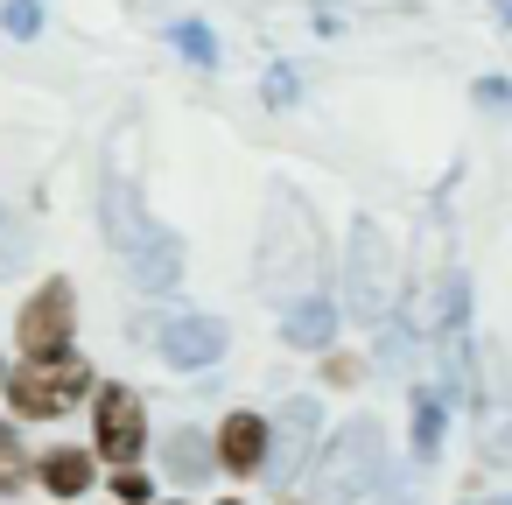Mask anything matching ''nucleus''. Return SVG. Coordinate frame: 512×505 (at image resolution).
Listing matches in <instances>:
<instances>
[{
  "label": "nucleus",
  "mask_w": 512,
  "mask_h": 505,
  "mask_svg": "<svg viewBox=\"0 0 512 505\" xmlns=\"http://www.w3.org/2000/svg\"><path fill=\"white\" fill-rule=\"evenodd\" d=\"M92 393V365L78 351H50V358H22L8 379V407L15 421H57Z\"/></svg>",
  "instance_id": "20e7f679"
},
{
  "label": "nucleus",
  "mask_w": 512,
  "mask_h": 505,
  "mask_svg": "<svg viewBox=\"0 0 512 505\" xmlns=\"http://www.w3.org/2000/svg\"><path fill=\"white\" fill-rule=\"evenodd\" d=\"M162 463H169V477H176V484H197V477H211V470H218V449H211V435H204V428H176V435L162 442Z\"/></svg>",
  "instance_id": "4468645a"
},
{
  "label": "nucleus",
  "mask_w": 512,
  "mask_h": 505,
  "mask_svg": "<svg viewBox=\"0 0 512 505\" xmlns=\"http://www.w3.org/2000/svg\"><path fill=\"white\" fill-rule=\"evenodd\" d=\"M43 484L57 491V498H85L92 484H99V456H85V449H43Z\"/></svg>",
  "instance_id": "2eb2a0df"
},
{
  "label": "nucleus",
  "mask_w": 512,
  "mask_h": 505,
  "mask_svg": "<svg viewBox=\"0 0 512 505\" xmlns=\"http://www.w3.org/2000/svg\"><path fill=\"white\" fill-rule=\"evenodd\" d=\"M484 505H512V498H484Z\"/></svg>",
  "instance_id": "c85d7f7f"
},
{
  "label": "nucleus",
  "mask_w": 512,
  "mask_h": 505,
  "mask_svg": "<svg viewBox=\"0 0 512 505\" xmlns=\"http://www.w3.org/2000/svg\"><path fill=\"white\" fill-rule=\"evenodd\" d=\"M274 428H281V449H267V463H274V456H288V463L302 470V463L316 456V400H302V393H295V400L281 407V421H274Z\"/></svg>",
  "instance_id": "dca6fc26"
},
{
  "label": "nucleus",
  "mask_w": 512,
  "mask_h": 505,
  "mask_svg": "<svg viewBox=\"0 0 512 505\" xmlns=\"http://www.w3.org/2000/svg\"><path fill=\"white\" fill-rule=\"evenodd\" d=\"M0 232H8V211H0ZM8 260H15V253H8V239H0V267H8Z\"/></svg>",
  "instance_id": "a878e982"
},
{
  "label": "nucleus",
  "mask_w": 512,
  "mask_h": 505,
  "mask_svg": "<svg viewBox=\"0 0 512 505\" xmlns=\"http://www.w3.org/2000/svg\"><path fill=\"white\" fill-rule=\"evenodd\" d=\"M162 505H183V498H162Z\"/></svg>",
  "instance_id": "c756f323"
},
{
  "label": "nucleus",
  "mask_w": 512,
  "mask_h": 505,
  "mask_svg": "<svg viewBox=\"0 0 512 505\" xmlns=\"http://www.w3.org/2000/svg\"><path fill=\"white\" fill-rule=\"evenodd\" d=\"M288 505H295V498H288Z\"/></svg>",
  "instance_id": "2f4dec72"
},
{
  "label": "nucleus",
  "mask_w": 512,
  "mask_h": 505,
  "mask_svg": "<svg viewBox=\"0 0 512 505\" xmlns=\"http://www.w3.org/2000/svg\"><path fill=\"white\" fill-rule=\"evenodd\" d=\"M253 281L267 302H302L323 288V232H316V211L295 183H274L267 190V211H260V253H253Z\"/></svg>",
  "instance_id": "f257e3e1"
},
{
  "label": "nucleus",
  "mask_w": 512,
  "mask_h": 505,
  "mask_svg": "<svg viewBox=\"0 0 512 505\" xmlns=\"http://www.w3.org/2000/svg\"><path fill=\"white\" fill-rule=\"evenodd\" d=\"M477 449H484V463H512V393L498 372H491V393L477 407Z\"/></svg>",
  "instance_id": "ddd939ff"
},
{
  "label": "nucleus",
  "mask_w": 512,
  "mask_h": 505,
  "mask_svg": "<svg viewBox=\"0 0 512 505\" xmlns=\"http://www.w3.org/2000/svg\"><path fill=\"white\" fill-rule=\"evenodd\" d=\"M92 456H106L113 470L148 456V400L134 386H92Z\"/></svg>",
  "instance_id": "423d86ee"
},
{
  "label": "nucleus",
  "mask_w": 512,
  "mask_h": 505,
  "mask_svg": "<svg viewBox=\"0 0 512 505\" xmlns=\"http://www.w3.org/2000/svg\"><path fill=\"white\" fill-rule=\"evenodd\" d=\"M218 505H246V498H218Z\"/></svg>",
  "instance_id": "cd10ccee"
},
{
  "label": "nucleus",
  "mask_w": 512,
  "mask_h": 505,
  "mask_svg": "<svg viewBox=\"0 0 512 505\" xmlns=\"http://www.w3.org/2000/svg\"><path fill=\"white\" fill-rule=\"evenodd\" d=\"M169 36H176V50H183L197 71H218V36H211L197 15H176V29H169Z\"/></svg>",
  "instance_id": "a211bd4d"
},
{
  "label": "nucleus",
  "mask_w": 512,
  "mask_h": 505,
  "mask_svg": "<svg viewBox=\"0 0 512 505\" xmlns=\"http://www.w3.org/2000/svg\"><path fill=\"white\" fill-rule=\"evenodd\" d=\"M330 337H337V302H330L323 288L281 309V344H295V351H330Z\"/></svg>",
  "instance_id": "f8f14e48"
},
{
  "label": "nucleus",
  "mask_w": 512,
  "mask_h": 505,
  "mask_svg": "<svg viewBox=\"0 0 512 505\" xmlns=\"http://www.w3.org/2000/svg\"><path fill=\"white\" fill-rule=\"evenodd\" d=\"M477 106L505 113V106H512V85H505V78H484V85H477Z\"/></svg>",
  "instance_id": "b1692460"
},
{
  "label": "nucleus",
  "mask_w": 512,
  "mask_h": 505,
  "mask_svg": "<svg viewBox=\"0 0 512 505\" xmlns=\"http://www.w3.org/2000/svg\"><path fill=\"white\" fill-rule=\"evenodd\" d=\"M127 274H134L148 295H176V288H183V232H169V225L155 218L148 239L127 253Z\"/></svg>",
  "instance_id": "9b49d317"
},
{
  "label": "nucleus",
  "mask_w": 512,
  "mask_h": 505,
  "mask_svg": "<svg viewBox=\"0 0 512 505\" xmlns=\"http://www.w3.org/2000/svg\"><path fill=\"white\" fill-rule=\"evenodd\" d=\"M0 29H8L15 43H29L43 29V0H8V8H0Z\"/></svg>",
  "instance_id": "412c9836"
},
{
  "label": "nucleus",
  "mask_w": 512,
  "mask_h": 505,
  "mask_svg": "<svg viewBox=\"0 0 512 505\" xmlns=\"http://www.w3.org/2000/svg\"><path fill=\"white\" fill-rule=\"evenodd\" d=\"M414 456H421V463L442 456V393H435V386L414 393Z\"/></svg>",
  "instance_id": "f3484780"
},
{
  "label": "nucleus",
  "mask_w": 512,
  "mask_h": 505,
  "mask_svg": "<svg viewBox=\"0 0 512 505\" xmlns=\"http://www.w3.org/2000/svg\"><path fill=\"white\" fill-rule=\"evenodd\" d=\"M71 337H78V288H71V274H50L15 309V344H22V358H50V351H71Z\"/></svg>",
  "instance_id": "39448f33"
},
{
  "label": "nucleus",
  "mask_w": 512,
  "mask_h": 505,
  "mask_svg": "<svg viewBox=\"0 0 512 505\" xmlns=\"http://www.w3.org/2000/svg\"><path fill=\"white\" fill-rule=\"evenodd\" d=\"M211 449H218V470H232V477H253V470H267L274 421H267V414H246V407H232V414L218 421Z\"/></svg>",
  "instance_id": "6e6552de"
},
{
  "label": "nucleus",
  "mask_w": 512,
  "mask_h": 505,
  "mask_svg": "<svg viewBox=\"0 0 512 505\" xmlns=\"http://www.w3.org/2000/svg\"><path fill=\"white\" fill-rule=\"evenodd\" d=\"M0 379H8V372H0Z\"/></svg>",
  "instance_id": "7c9ffc66"
},
{
  "label": "nucleus",
  "mask_w": 512,
  "mask_h": 505,
  "mask_svg": "<svg viewBox=\"0 0 512 505\" xmlns=\"http://www.w3.org/2000/svg\"><path fill=\"white\" fill-rule=\"evenodd\" d=\"M463 309H470V288H463V274H456V267H435L428 281H414V288H407V330H414L421 344L456 337V330H463Z\"/></svg>",
  "instance_id": "0eeeda50"
},
{
  "label": "nucleus",
  "mask_w": 512,
  "mask_h": 505,
  "mask_svg": "<svg viewBox=\"0 0 512 505\" xmlns=\"http://www.w3.org/2000/svg\"><path fill=\"white\" fill-rule=\"evenodd\" d=\"M225 344H232V330H225L218 316H176V323H162V358H169L176 372H204V365H218Z\"/></svg>",
  "instance_id": "9d476101"
},
{
  "label": "nucleus",
  "mask_w": 512,
  "mask_h": 505,
  "mask_svg": "<svg viewBox=\"0 0 512 505\" xmlns=\"http://www.w3.org/2000/svg\"><path fill=\"white\" fill-rule=\"evenodd\" d=\"M498 15H505V22H512V0H498Z\"/></svg>",
  "instance_id": "bb28decb"
},
{
  "label": "nucleus",
  "mask_w": 512,
  "mask_h": 505,
  "mask_svg": "<svg viewBox=\"0 0 512 505\" xmlns=\"http://www.w3.org/2000/svg\"><path fill=\"white\" fill-rule=\"evenodd\" d=\"M323 372H330V386H351V379H358V365H351V358H330Z\"/></svg>",
  "instance_id": "393cba45"
},
{
  "label": "nucleus",
  "mask_w": 512,
  "mask_h": 505,
  "mask_svg": "<svg viewBox=\"0 0 512 505\" xmlns=\"http://www.w3.org/2000/svg\"><path fill=\"white\" fill-rule=\"evenodd\" d=\"M309 463H316V498L323 505H358L386 477V428H379V414H351Z\"/></svg>",
  "instance_id": "7ed1b4c3"
},
{
  "label": "nucleus",
  "mask_w": 512,
  "mask_h": 505,
  "mask_svg": "<svg viewBox=\"0 0 512 505\" xmlns=\"http://www.w3.org/2000/svg\"><path fill=\"white\" fill-rule=\"evenodd\" d=\"M99 225H106V246H113L120 260L148 239V225H155V218L141 211V183H134V176H120V169L106 176V190H99Z\"/></svg>",
  "instance_id": "1a4fd4ad"
},
{
  "label": "nucleus",
  "mask_w": 512,
  "mask_h": 505,
  "mask_svg": "<svg viewBox=\"0 0 512 505\" xmlns=\"http://www.w3.org/2000/svg\"><path fill=\"white\" fill-rule=\"evenodd\" d=\"M344 302L358 323H386L393 302L407 295V260L393 246V232L379 218H351V246H344Z\"/></svg>",
  "instance_id": "f03ea898"
},
{
  "label": "nucleus",
  "mask_w": 512,
  "mask_h": 505,
  "mask_svg": "<svg viewBox=\"0 0 512 505\" xmlns=\"http://www.w3.org/2000/svg\"><path fill=\"white\" fill-rule=\"evenodd\" d=\"M295 92H302V85H295V71H288V64H274V71H267V106H288Z\"/></svg>",
  "instance_id": "5701e85b"
},
{
  "label": "nucleus",
  "mask_w": 512,
  "mask_h": 505,
  "mask_svg": "<svg viewBox=\"0 0 512 505\" xmlns=\"http://www.w3.org/2000/svg\"><path fill=\"white\" fill-rule=\"evenodd\" d=\"M22 428L15 421H0V491H22Z\"/></svg>",
  "instance_id": "aec40b11"
},
{
  "label": "nucleus",
  "mask_w": 512,
  "mask_h": 505,
  "mask_svg": "<svg viewBox=\"0 0 512 505\" xmlns=\"http://www.w3.org/2000/svg\"><path fill=\"white\" fill-rule=\"evenodd\" d=\"M386 8H400V0H316V29L337 36L344 22H365V15H386Z\"/></svg>",
  "instance_id": "6ab92c4d"
},
{
  "label": "nucleus",
  "mask_w": 512,
  "mask_h": 505,
  "mask_svg": "<svg viewBox=\"0 0 512 505\" xmlns=\"http://www.w3.org/2000/svg\"><path fill=\"white\" fill-rule=\"evenodd\" d=\"M113 498H120V505H155V484H148V470L120 463V470H113Z\"/></svg>",
  "instance_id": "4be33fe9"
}]
</instances>
